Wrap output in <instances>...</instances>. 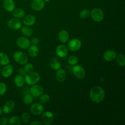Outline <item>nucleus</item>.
<instances>
[{
	"instance_id": "obj_1",
	"label": "nucleus",
	"mask_w": 125,
	"mask_h": 125,
	"mask_svg": "<svg viewBox=\"0 0 125 125\" xmlns=\"http://www.w3.org/2000/svg\"><path fill=\"white\" fill-rule=\"evenodd\" d=\"M89 97L93 102L95 103H100L102 102L104 98V90L99 86H93L90 90Z\"/></svg>"
},
{
	"instance_id": "obj_2",
	"label": "nucleus",
	"mask_w": 125,
	"mask_h": 125,
	"mask_svg": "<svg viewBox=\"0 0 125 125\" xmlns=\"http://www.w3.org/2000/svg\"><path fill=\"white\" fill-rule=\"evenodd\" d=\"M25 82L30 85H32L38 83L41 79L40 74L37 72H32L29 73H27L25 75Z\"/></svg>"
},
{
	"instance_id": "obj_3",
	"label": "nucleus",
	"mask_w": 125,
	"mask_h": 125,
	"mask_svg": "<svg viewBox=\"0 0 125 125\" xmlns=\"http://www.w3.org/2000/svg\"><path fill=\"white\" fill-rule=\"evenodd\" d=\"M92 19L96 22H100L104 18V13L103 11L99 8L93 9L90 12Z\"/></svg>"
},
{
	"instance_id": "obj_4",
	"label": "nucleus",
	"mask_w": 125,
	"mask_h": 125,
	"mask_svg": "<svg viewBox=\"0 0 125 125\" xmlns=\"http://www.w3.org/2000/svg\"><path fill=\"white\" fill-rule=\"evenodd\" d=\"M13 58L15 61L20 64H25L27 62L28 58L27 55L21 51H16L13 54Z\"/></svg>"
},
{
	"instance_id": "obj_5",
	"label": "nucleus",
	"mask_w": 125,
	"mask_h": 125,
	"mask_svg": "<svg viewBox=\"0 0 125 125\" xmlns=\"http://www.w3.org/2000/svg\"><path fill=\"white\" fill-rule=\"evenodd\" d=\"M43 93V88L40 84H34L29 88V93L33 97L36 98Z\"/></svg>"
},
{
	"instance_id": "obj_6",
	"label": "nucleus",
	"mask_w": 125,
	"mask_h": 125,
	"mask_svg": "<svg viewBox=\"0 0 125 125\" xmlns=\"http://www.w3.org/2000/svg\"><path fill=\"white\" fill-rule=\"evenodd\" d=\"M72 71L74 76L79 79H82L85 76V70L81 65H74Z\"/></svg>"
},
{
	"instance_id": "obj_7",
	"label": "nucleus",
	"mask_w": 125,
	"mask_h": 125,
	"mask_svg": "<svg viewBox=\"0 0 125 125\" xmlns=\"http://www.w3.org/2000/svg\"><path fill=\"white\" fill-rule=\"evenodd\" d=\"M82 46L81 41L78 39H72L67 43V48L71 51H76Z\"/></svg>"
},
{
	"instance_id": "obj_8",
	"label": "nucleus",
	"mask_w": 125,
	"mask_h": 125,
	"mask_svg": "<svg viewBox=\"0 0 125 125\" xmlns=\"http://www.w3.org/2000/svg\"><path fill=\"white\" fill-rule=\"evenodd\" d=\"M21 25L22 23L21 21L19 19H17L16 18L10 19L7 22V26L8 28L14 30H17L20 29L21 27Z\"/></svg>"
},
{
	"instance_id": "obj_9",
	"label": "nucleus",
	"mask_w": 125,
	"mask_h": 125,
	"mask_svg": "<svg viewBox=\"0 0 125 125\" xmlns=\"http://www.w3.org/2000/svg\"><path fill=\"white\" fill-rule=\"evenodd\" d=\"M54 115L49 111L43 112L41 117L42 123L46 125H49L51 124L53 121Z\"/></svg>"
},
{
	"instance_id": "obj_10",
	"label": "nucleus",
	"mask_w": 125,
	"mask_h": 125,
	"mask_svg": "<svg viewBox=\"0 0 125 125\" xmlns=\"http://www.w3.org/2000/svg\"><path fill=\"white\" fill-rule=\"evenodd\" d=\"M16 43L18 47L22 49H27L31 45L30 40L24 37L18 38L16 41Z\"/></svg>"
},
{
	"instance_id": "obj_11",
	"label": "nucleus",
	"mask_w": 125,
	"mask_h": 125,
	"mask_svg": "<svg viewBox=\"0 0 125 125\" xmlns=\"http://www.w3.org/2000/svg\"><path fill=\"white\" fill-rule=\"evenodd\" d=\"M30 110L33 114L39 115L43 113L44 107L41 103H35L31 105Z\"/></svg>"
},
{
	"instance_id": "obj_12",
	"label": "nucleus",
	"mask_w": 125,
	"mask_h": 125,
	"mask_svg": "<svg viewBox=\"0 0 125 125\" xmlns=\"http://www.w3.org/2000/svg\"><path fill=\"white\" fill-rule=\"evenodd\" d=\"M15 105V102L13 100H9L7 101L2 106V112L6 114L11 113L13 110Z\"/></svg>"
},
{
	"instance_id": "obj_13",
	"label": "nucleus",
	"mask_w": 125,
	"mask_h": 125,
	"mask_svg": "<svg viewBox=\"0 0 125 125\" xmlns=\"http://www.w3.org/2000/svg\"><path fill=\"white\" fill-rule=\"evenodd\" d=\"M68 53V49L64 44H60L56 48V53L60 58L65 57Z\"/></svg>"
},
{
	"instance_id": "obj_14",
	"label": "nucleus",
	"mask_w": 125,
	"mask_h": 125,
	"mask_svg": "<svg viewBox=\"0 0 125 125\" xmlns=\"http://www.w3.org/2000/svg\"><path fill=\"white\" fill-rule=\"evenodd\" d=\"M44 2L43 0H32L31 2V7L35 11H41L44 7Z\"/></svg>"
},
{
	"instance_id": "obj_15",
	"label": "nucleus",
	"mask_w": 125,
	"mask_h": 125,
	"mask_svg": "<svg viewBox=\"0 0 125 125\" xmlns=\"http://www.w3.org/2000/svg\"><path fill=\"white\" fill-rule=\"evenodd\" d=\"M117 56L116 52L113 50H107L104 53V59L107 62H111L115 59Z\"/></svg>"
},
{
	"instance_id": "obj_16",
	"label": "nucleus",
	"mask_w": 125,
	"mask_h": 125,
	"mask_svg": "<svg viewBox=\"0 0 125 125\" xmlns=\"http://www.w3.org/2000/svg\"><path fill=\"white\" fill-rule=\"evenodd\" d=\"M3 6L6 11L12 12L15 8V3L14 0H4Z\"/></svg>"
},
{
	"instance_id": "obj_17",
	"label": "nucleus",
	"mask_w": 125,
	"mask_h": 125,
	"mask_svg": "<svg viewBox=\"0 0 125 125\" xmlns=\"http://www.w3.org/2000/svg\"><path fill=\"white\" fill-rule=\"evenodd\" d=\"M13 72V67L11 64H8L4 66L1 71V74L3 77L8 78L10 77Z\"/></svg>"
},
{
	"instance_id": "obj_18",
	"label": "nucleus",
	"mask_w": 125,
	"mask_h": 125,
	"mask_svg": "<svg viewBox=\"0 0 125 125\" xmlns=\"http://www.w3.org/2000/svg\"><path fill=\"white\" fill-rule=\"evenodd\" d=\"M66 77V72L63 68H59L57 70L56 73V78L58 82L62 83L63 82Z\"/></svg>"
},
{
	"instance_id": "obj_19",
	"label": "nucleus",
	"mask_w": 125,
	"mask_h": 125,
	"mask_svg": "<svg viewBox=\"0 0 125 125\" xmlns=\"http://www.w3.org/2000/svg\"><path fill=\"white\" fill-rule=\"evenodd\" d=\"M36 19L35 16L33 15H28L23 17V23L26 26H32L36 22Z\"/></svg>"
},
{
	"instance_id": "obj_20",
	"label": "nucleus",
	"mask_w": 125,
	"mask_h": 125,
	"mask_svg": "<svg viewBox=\"0 0 125 125\" xmlns=\"http://www.w3.org/2000/svg\"><path fill=\"white\" fill-rule=\"evenodd\" d=\"M69 38V34L65 30H61L58 33L59 40L62 43L66 42L68 41Z\"/></svg>"
},
{
	"instance_id": "obj_21",
	"label": "nucleus",
	"mask_w": 125,
	"mask_h": 125,
	"mask_svg": "<svg viewBox=\"0 0 125 125\" xmlns=\"http://www.w3.org/2000/svg\"><path fill=\"white\" fill-rule=\"evenodd\" d=\"M15 85L18 87H22L25 83V78L21 74L17 75L14 80Z\"/></svg>"
},
{
	"instance_id": "obj_22",
	"label": "nucleus",
	"mask_w": 125,
	"mask_h": 125,
	"mask_svg": "<svg viewBox=\"0 0 125 125\" xmlns=\"http://www.w3.org/2000/svg\"><path fill=\"white\" fill-rule=\"evenodd\" d=\"M28 48V54L30 57L35 58L38 56L39 50L38 47L36 45H30Z\"/></svg>"
},
{
	"instance_id": "obj_23",
	"label": "nucleus",
	"mask_w": 125,
	"mask_h": 125,
	"mask_svg": "<svg viewBox=\"0 0 125 125\" xmlns=\"http://www.w3.org/2000/svg\"><path fill=\"white\" fill-rule=\"evenodd\" d=\"M12 14L13 16L17 19L23 18L25 16L24 11L20 8H15L12 11Z\"/></svg>"
},
{
	"instance_id": "obj_24",
	"label": "nucleus",
	"mask_w": 125,
	"mask_h": 125,
	"mask_svg": "<svg viewBox=\"0 0 125 125\" xmlns=\"http://www.w3.org/2000/svg\"><path fill=\"white\" fill-rule=\"evenodd\" d=\"M50 67L54 70H57L60 68L61 64L60 61L57 58H53L49 62Z\"/></svg>"
},
{
	"instance_id": "obj_25",
	"label": "nucleus",
	"mask_w": 125,
	"mask_h": 125,
	"mask_svg": "<svg viewBox=\"0 0 125 125\" xmlns=\"http://www.w3.org/2000/svg\"><path fill=\"white\" fill-rule=\"evenodd\" d=\"M10 60L7 55L3 52H0V64L5 66L9 64Z\"/></svg>"
},
{
	"instance_id": "obj_26",
	"label": "nucleus",
	"mask_w": 125,
	"mask_h": 125,
	"mask_svg": "<svg viewBox=\"0 0 125 125\" xmlns=\"http://www.w3.org/2000/svg\"><path fill=\"white\" fill-rule=\"evenodd\" d=\"M8 123L10 125H20L21 123V120L19 116H13L8 119Z\"/></svg>"
},
{
	"instance_id": "obj_27",
	"label": "nucleus",
	"mask_w": 125,
	"mask_h": 125,
	"mask_svg": "<svg viewBox=\"0 0 125 125\" xmlns=\"http://www.w3.org/2000/svg\"><path fill=\"white\" fill-rule=\"evenodd\" d=\"M21 32L23 35L26 37H30L32 35L33 33V31L31 27L26 25L23 26L21 28Z\"/></svg>"
},
{
	"instance_id": "obj_28",
	"label": "nucleus",
	"mask_w": 125,
	"mask_h": 125,
	"mask_svg": "<svg viewBox=\"0 0 125 125\" xmlns=\"http://www.w3.org/2000/svg\"><path fill=\"white\" fill-rule=\"evenodd\" d=\"M117 64L120 66L124 67L125 64V57L123 54H119L116 57Z\"/></svg>"
},
{
	"instance_id": "obj_29",
	"label": "nucleus",
	"mask_w": 125,
	"mask_h": 125,
	"mask_svg": "<svg viewBox=\"0 0 125 125\" xmlns=\"http://www.w3.org/2000/svg\"><path fill=\"white\" fill-rule=\"evenodd\" d=\"M33 101V96L29 93L24 94L23 98V102L25 104H30Z\"/></svg>"
},
{
	"instance_id": "obj_30",
	"label": "nucleus",
	"mask_w": 125,
	"mask_h": 125,
	"mask_svg": "<svg viewBox=\"0 0 125 125\" xmlns=\"http://www.w3.org/2000/svg\"><path fill=\"white\" fill-rule=\"evenodd\" d=\"M68 63L71 65H76L78 62V58L75 55H71L67 59Z\"/></svg>"
},
{
	"instance_id": "obj_31",
	"label": "nucleus",
	"mask_w": 125,
	"mask_h": 125,
	"mask_svg": "<svg viewBox=\"0 0 125 125\" xmlns=\"http://www.w3.org/2000/svg\"><path fill=\"white\" fill-rule=\"evenodd\" d=\"M90 15V11L88 9H83L79 13V17L82 19L87 18Z\"/></svg>"
},
{
	"instance_id": "obj_32",
	"label": "nucleus",
	"mask_w": 125,
	"mask_h": 125,
	"mask_svg": "<svg viewBox=\"0 0 125 125\" xmlns=\"http://www.w3.org/2000/svg\"><path fill=\"white\" fill-rule=\"evenodd\" d=\"M50 100V97L49 95L47 94H44L42 95L40 98V102L41 104H45L48 102V101Z\"/></svg>"
},
{
	"instance_id": "obj_33",
	"label": "nucleus",
	"mask_w": 125,
	"mask_h": 125,
	"mask_svg": "<svg viewBox=\"0 0 125 125\" xmlns=\"http://www.w3.org/2000/svg\"><path fill=\"white\" fill-rule=\"evenodd\" d=\"M25 71L27 73H29L33 71L34 70V66L31 63H26L23 67Z\"/></svg>"
},
{
	"instance_id": "obj_34",
	"label": "nucleus",
	"mask_w": 125,
	"mask_h": 125,
	"mask_svg": "<svg viewBox=\"0 0 125 125\" xmlns=\"http://www.w3.org/2000/svg\"><path fill=\"white\" fill-rule=\"evenodd\" d=\"M21 120L24 123H27L30 120V116L27 112L23 113L21 115Z\"/></svg>"
},
{
	"instance_id": "obj_35",
	"label": "nucleus",
	"mask_w": 125,
	"mask_h": 125,
	"mask_svg": "<svg viewBox=\"0 0 125 125\" xmlns=\"http://www.w3.org/2000/svg\"><path fill=\"white\" fill-rule=\"evenodd\" d=\"M7 85L3 82H0V95H3L6 92Z\"/></svg>"
},
{
	"instance_id": "obj_36",
	"label": "nucleus",
	"mask_w": 125,
	"mask_h": 125,
	"mask_svg": "<svg viewBox=\"0 0 125 125\" xmlns=\"http://www.w3.org/2000/svg\"><path fill=\"white\" fill-rule=\"evenodd\" d=\"M8 119L6 117H3L0 119V125H5L8 123Z\"/></svg>"
},
{
	"instance_id": "obj_37",
	"label": "nucleus",
	"mask_w": 125,
	"mask_h": 125,
	"mask_svg": "<svg viewBox=\"0 0 125 125\" xmlns=\"http://www.w3.org/2000/svg\"><path fill=\"white\" fill-rule=\"evenodd\" d=\"M30 41V42L31 43H32L33 45H37L38 44L39 42H40V40H39V39L37 38V37H34V38H32L31 40Z\"/></svg>"
},
{
	"instance_id": "obj_38",
	"label": "nucleus",
	"mask_w": 125,
	"mask_h": 125,
	"mask_svg": "<svg viewBox=\"0 0 125 125\" xmlns=\"http://www.w3.org/2000/svg\"><path fill=\"white\" fill-rule=\"evenodd\" d=\"M18 71H19V74H21V75H22V76H25V75L27 74L26 72L25 71V69H24L23 67H21V68H20L19 69Z\"/></svg>"
},
{
	"instance_id": "obj_39",
	"label": "nucleus",
	"mask_w": 125,
	"mask_h": 125,
	"mask_svg": "<svg viewBox=\"0 0 125 125\" xmlns=\"http://www.w3.org/2000/svg\"><path fill=\"white\" fill-rule=\"evenodd\" d=\"M21 91H22V93H23L24 94L29 93V88L26 86L23 87H22V88L21 89Z\"/></svg>"
},
{
	"instance_id": "obj_40",
	"label": "nucleus",
	"mask_w": 125,
	"mask_h": 125,
	"mask_svg": "<svg viewBox=\"0 0 125 125\" xmlns=\"http://www.w3.org/2000/svg\"><path fill=\"white\" fill-rule=\"evenodd\" d=\"M42 123L39 121H34L30 123L31 125H42Z\"/></svg>"
},
{
	"instance_id": "obj_41",
	"label": "nucleus",
	"mask_w": 125,
	"mask_h": 125,
	"mask_svg": "<svg viewBox=\"0 0 125 125\" xmlns=\"http://www.w3.org/2000/svg\"><path fill=\"white\" fill-rule=\"evenodd\" d=\"M2 108L0 106V116L2 114Z\"/></svg>"
},
{
	"instance_id": "obj_42",
	"label": "nucleus",
	"mask_w": 125,
	"mask_h": 125,
	"mask_svg": "<svg viewBox=\"0 0 125 125\" xmlns=\"http://www.w3.org/2000/svg\"><path fill=\"white\" fill-rule=\"evenodd\" d=\"M44 2H48V1H49L50 0H43Z\"/></svg>"
},
{
	"instance_id": "obj_43",
	"label": "nucleus",
	"mask_w": 125,
	"mask_h": 125,
	"mask_svg": "<svg viewBox=\"0 0 125 125\" xmlns=\"http://www.w3.org/2000/svg\"><path fill=\"white\" fill-rule=\"evenodd\" d=\"M0 72H1V68L0 67Z\"/></svg>"
}]
</instances>
